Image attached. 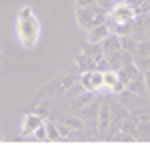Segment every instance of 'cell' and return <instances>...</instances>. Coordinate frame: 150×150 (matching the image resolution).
Returning a JSON list of instances; mask_svg holds the SVG:
<instances>
[{"label": "cell", "instance_id": "25", "mask_svg": "<svg viewBox=\"0 0 150 150\" xmlns=\"http://www.w3.org/2000/svg\"><path fill=\"white\" fill-rule=\"evenodd\" d=\"M92 4H98L96 0H76V6H92Z\"/></svg>", "mask_w": 150, "mask_h": 150}, {"label": "cell", "instance_id": "10", "mask_svg": "<svg viewBox=\"0 0 150 150\" xmlns=\"http://www.w3.org/2000/svg\"><path fill=\"white\" fill-rule=\"evenodd\" d=\"M100 46H102L104 54H110V52H118V50H122V36H118V34H110L108 38H104L102 42H100Z\"/></svg>", "mask_w": 150, "mask_h": 150}, {"label": "cell", "instance_id": "4", "mask_svg": "<svg viewBox=\"0 0 150 150\" xmlns=\"http://www.w3.org/2000/svg\"><path fill=\"white\" fill-rule=\"evenodd\" d=\"M100 100H92L90 104H86V106H82L80 110H76V114L80 116L82 120H84V124L86 126L94 128V130H98V114H100Z\"/></svg>", "mask_w": 150, "mask_h": 150}, {"label": "cell", "instance_id": "14", "mask_svg": "<svg viewBox=\"0 0 150 150\" xmlns=\"http://www.w3.org/2000/svg\"><path fill=\"white\" fill-rule=\"evenodd\" d=\"M94 98H92V92H88V90H84L82 96L78 98H74V100H70V108H74V110H80L82 106H86V104H90Z\"/></svg>", "mask_w": 150, "mask_h": 150}, {"label": "cell", "instance_id": "1", "mask_svg": "<svg viewBox=\"0 0 150 150\" xmlns=\"http://www.w3.org/2000/svg\"><path fill=\"white\" fill-rule=\"evenodd\" d=\"M76 22L80 28L90 30L96 24L108 22V12L104 10L102 6L92 4V6H76Z\"/></svg>", "mask_w": 150, "mask_h": 150}, {"label": "cell", "instance_id": "5", "mask_svg": "<svg viewBox=\"0 0 150 150\" xmlns=\"http://www.w3.org/2000/svg\"><path fill=\"white\" fill-rule=\"evenodd\" d=\"M112 122H114V112H112V104L110 100L108 102H102L100 104V114H98V134L104 136L108 134V130L112 128Z\"/></svg>", "mask_w": 150, "mask_h": 150}, {"label": "cell", "instance_id": "17", "mask_svg": "<svg viewBox=\"0 0 150 150\" xmlns=\"http://www.w3.org/2000/svg\"><path fill=\"white\" fill-rule=\"evenodd\" d=\"M138 40H134V38H130V34L128 36H122V50H126V52H130V54H134L136 56V52H138Z\"/></svg>", "mask_w": 150, "mask_h": 150}, {"label": "cell", "instance_id": "22", "mask_svg": "<svg viewBox=\"0 0 150 150\" xmlns=\"http://www.w3.org/2000/svg\"><path fill=\"white\" fill-rule=\"evenodd\" d=\"M136 64L142 72H148L150 70V56H142V58H136Z\"/></svg>", "mask_w": 150, "mask_h": 150}, {"label": "cell", "instance_id": "8", "mask_svg": "<svg viewBox=\"0 0 150 150\" xmlns=\"http://www.w3.org/2000/svg\"><path fill=\"white\" fill-rule=\"evenodd\" d=\"M126 90L134 94H140V96H148V90H146V78H144V72H138L132 80L126 84Z\"/></svg>", "mask_w": 150, "mask_h": 150}, {"label": "cell", "instance_id": "27", "mask_svg": "<svg viewBox=\"0 0 150 150\" xmlns=\"http://www.w3.org/2000/svg\"><path fill=\"white\" fill-rule=\"evenodd\" d=\"M112 2H114V4H116V2H122V0H112Z\"/></svg>", "mask_w": 150, "mask_h": 150}, {"label": "cell", "instance_id": "13", "mask_svg": "<svg viewBox=\"0 0 150 150\" xmlns=\"http://www.w3.org/2000/svg\"><path fill=\"white\" fill-rule=\"evenodd\" d=\"M120 130L126 132V134H134V136H136V132H138V118H136V116L124 118L122 124H120Z\"/></svg>", "mask_w": 150, "mask_h": 150}, {"label": "cell", "instance_id": "3", "mask_svg": "<svg viewBox=\"0 0 150 150\" xmlns=\"http://www.w3.org/2000/svg\"><path fill=\"white\" fill-rule=\"evenodd\" d=\"M136 14H138V12L134 10L130 4H126V2L122 0V2H116L114 6H112V10L108 12V20L112 24H116V22H134Z\"/></svg>", "mask_w": 150, "mask_h": 150}, {"label": "cell", "instance_id": "24", "mask_svg": "<svg viewBox=\"0 0 150 150\" xmlns=\"http://www.w3.org/2000/svg\"><path fill=\"white\" fill-rule=\"evenodd\" d=\"M34 112H36V114H40L42 118H46V116L50 114V110L46 108V104H38V106H36V110H34Z\"/></svg>", "mask_w": 150, "mask_h": 150}, {"label": "cell", "instance_id": "2", "mask_svg": "<svg viewBox=\"0 0 150 150\" xmlns=\"http://www.w3.org/2000/svg\"><path fill=\"white\" fill-rule=\"evenodd\" d=\"M16 36L24 48H34L40 38V20L36 16L16 20Z\"/></svg>", "mask_w": 150, "mask_h": 150}, {"label": "cell", "instance_id": "7", "mask_svg": "<svg viewBox=\"0 0 150 150\" xmlns=\"http://www.w3.org/2000/svg\"><path fill=\"white\" fill-rule=\"evenodd\" d=\"M118 100L122 106H126L128 110H132V108H136V106H142L144 104V98L140 96V94H134L130 92V90H124V92L118 94Z\"/></svg>", "mask_w": 150, "mask_h": 150}, {"label": "cell", "instance_id": "20", "mask_svg": "<svg viewBox=\"0 0 150 150\" xmlns=\"http://www.w3.org/2000/svg\"><path fill=\"white\" fill-rule=\"evenodd\" d=\"M34 140H48V126L46 124H40V126L34 130Z\"/></svg>", "mask_w": 150, "mask_h": 150}, {"label": "cell", "instance_id": "11", "mask_svg": "<svg viewBox=\"0 0 150 150\" xmlns=\"http://www.w3.org/2000/svg\"><path fill=\"white\" fill-rule=\"evenodd\" d=\"M136 138L150 140V114H140L138 116V132H136Z\"/></svg>", "mask_w": 150, "mask_h": 150}, {"label": "cell", "instance_id": "6", "mask_svg": "<svg viewBox=\"0 0 150 150\" xmlns=\"http://www.w3.org/2000/svg\"><path fill=\"white\" fill-rule=\"evenodd\" d=\"M40 124H44V118L36 112H30L22 118V124H20V138H26V136H32L34 130Z\"/></svg>", "mask_w": 150, "mask_h": 150}, {"label": "cell", "instance_id": "23", "mask_svg": "<svg viewBox=\"0 0 150 150\" xmlns=\"http://www.w3.org/2000/svg\"><path fill=\"white\" fill-rule=\"evenodd\" d=\"M124 2L130 4L136 12H140V8H144V6H146V0H124Z\"/></svg>", "mask_w": 150, "mask_h": 150}, {"label": "cell", "instance_id": "15", "mask_svg": "<svg viewBox=\"0 0 150 150\" xmlns=\"http://www.w3.org/2000/svg\"><path fill=\"white\" fill-rule=\"evenodd\" d=\"M62 122H64V124H66L68 128H72L74 132H80L82 128L86 126V124H84V120H82V118H80L78 114H72V116H68V118H64Z\"/></svg>", "mask_w": 150, "mask_h": 150}, {"label": "cell", "instance_id": "21", "mask_svg": "<svg viewBox=\"0 0 150 150\" xmlns=\"http://www.w3.org/2000/svg\"><path fill=\"white\" fill-rule=\"evenodd\" d=\"M142 56H150V42L144 40L138 44V52H136V58H142Z\"/></svg>", "mask_w": 150, "mask_h": 150}, {"label": "cell", "instance_id": "26", "mask_svg": "<svg viewBox=\"0 0 150 150\" xmlns=\"http://www.w3.org/2000/svg\"><path fill=\"white\" fill-rule=\"evenodd\" d=\"M144 78H146V90H148V96H150V70L144 72Z\"/></svg>", "mask_w": 150, "mask_h": 150}, {"label": "cell", "instance_id": "16", "mask_svg": "<svg viewBox=\"0 0 150 150\" xmlns=\"http://www.w3.org/2000/svg\"><path fill=\"white\" fill-rule=\"evenodd\" d=\"M112 34H118V36H128L132 34V22H116L110 26Z\"/></svg>", "mask_w": 150, "mask_h": 150}, {"label": "cell", "instance_id": "18", "mask_svg": "<svg viewBox=\"0 0 150 150\" xmlns=\"http://www.w3.org/2000/svg\"><path fill=\"white\" fill-rule=\"evenodd\" d=\"M32 16H36L34 14V10H32V6H22L20 10L16 12V20H24V18H32Z\"/></svg>", "mask_w": 150, "mask_h": 150}, {"label": "cell", "instance_id": "9", "mask_svg": "<svg viewBox=\"0 0 150 150\" xmlns=\"http://www.w3.org/2000/svg\"><path fill=\"white\" fill-rule=\"evenodd\" d=\"M110 34H112V30H110V26H108V22L96 24L94 28H90V30H88V36H90V42H102L104 38H108Z\"/></svg>", "mask_w": 150, "mask_h": 150}, {"label": "cell", "instance_id": "12", "mask_svg": "<svg viewBox=\"0 0 150 150\" xmlns=\"http://www.w3.org/2000/svg\"><path fill=\"white\" fill-rule=\"evenodd\" d=\"M118 82H120V74H118V70H116V68L104 70V90H108V92H110Z\"/></svg>", "mask_w": 150, "mask_h": 150}, {"label": "cell", "instance_id": "19", "mask_svg": "<svg viewBox=\"0 0 150 150\" xmlns=\"http://www.w3.org/2000/svg\"><path fill=\"white\" fill-rule=\"evenodd\" d=\"M46 126H48V140H60V138H62L58 124H50V122H48Z\"/></svg>", "mask_w": 150, "mask_h": 150}]
</instances>
